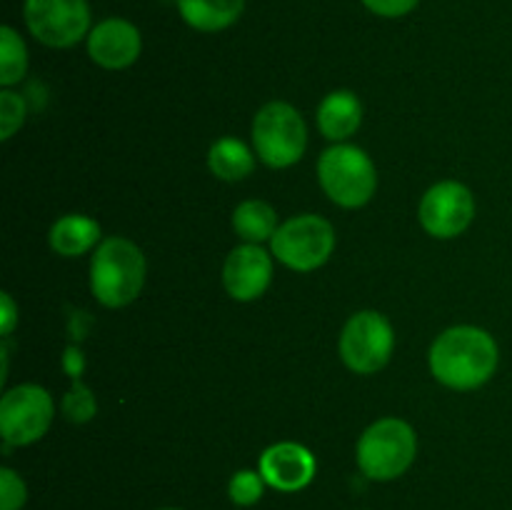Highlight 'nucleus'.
<instances>
[{
	"label": "nucleus",
	"mask_w": 512,
	"mask_h": 510,
	"mask_svg": "<svg viewBox=\"0 0 512 510\" xmlns=\"http://www.w3.org/2000/svg\"><path fill=\"white\" fill-rule=\"evenodd\" d=\"M0 333L10 335L18 325V305L13 303L8 293H0Z\"/></svg>",
	"instance_id": "nucleus-25"
},
{
	"label": "nucleus",
	"mask_w": 512,
	"mask_h": 510,
	"mask_svg": "<svg viewBox=\"0 0 512 510\" xmlns=\"http://www.w3.org/2000/svg\"><path fill=\"white\" fill-rule=\"evenodd\" d=\"M63 368L73 380L80 378V373H83V368H85V358H83V353H80V348H75V345L65 348Z\"/></svg>",
	"instance_id": "nucleus-26"
},
{
	"label": "nucleus",
	"mask_w": 512,
	"mask_h": 510,
	"mask_svg": "<svg viewBox=\"0 0 512 510\" xmlns=\"http://www.w3.org/2000/svg\"><path fill=\"white\" fill-rule=\"evenodd\" d=\"M253 145L265 165L290 168L303 158L308 145L303 115L283 100L263 105L253 120Z\"/></svg>",
	"instance_id": "nucleus-5"
},
{
	"label": "nucleus",
	"mask_w": 512,
	"mask_h": 510,
	"mask_svg": "<svg viewBox=\"0 0 512 510\" xmlns=\"http://www.w3.org/2000/svg\"><path fill=\"white\" fill-rule=\"evenodd\" d=\"M340 358L353 373L373 375L388 365L395 348L390 320L378 310H360L350 315L340 333Z\"/></svg>",
	"instance_id": "nucleus-7"
},
{
	"label": "nucleus",
	"mask_w": 512,
	"mask_h": 510,
	"mask_svg": "<svg viewBox=\"0 0 512 510\" xmlns=\"http://www.w3.org/2000/svg\"><path fill=\"white\" fill-rule=\"evenodd\" d=\"M418 455V435L405 420L380 418L360 435L355 460L365 478L388 480L400 478Z\"/></svg>",
	"instance_id": "nucleus-3"
},
{
	"label": "nucleus",
	"mask_w": 512,
	"mask_h": 510,
	"mask_svg": "<svg viewBox=\"0 0 512 510\" xmlns=\"http://www.w3.org/2000/svg\"><path fill=\"white\" fill-rule=\"evenodd\" d=\"M145 285V255L133 240L103 238L90 260V290L105 308H125Z\"/></svg>",
	"instance_id": "nucleus-2"
},
{
	"label": "nucleus",
	"mask_w": 512,
	"mask_h": 510,
	"mask_svg": "<svg viewBox=\"0 0 512 510\" xmlns=\"http://www.w3.org/2000/svg\"><path fill=\"white\" fill-rule=\"evenodd\" d=\"M363 123V105L353 90H333L318 108V128L328 140H345Z\"/></svg>",
	"instance_id": "nucleus-14"
},
{
	"label": "nucleus",
	"mask_w": 512,
	"mask_h": 510,
	"mask_svg": "<svg viewBox=\"0 0 512 510\" xmlns=\"http://www.w3.org/2000/svg\"><path fill=\"white\" fill-rule=\"evenodd\" d=\"M258 470L273 490L298 493V490L308 488L313 483L318 463H315V455L305 445L285 440V443H275L263 450Z\"/></svg>",
	"instance_id": "nucleus-11"
},
{
	"label": "nucleus",
	"mask_w": 512,
	"mask_h": 510,
	"mask_svg": "<svg viewBox=\"0 0 512 510\" xmlns=\"http://www.w3.org/2000/svg\"><path fill=\"white\" fill-rule=\"evenodd\" d=\"M318 180L325 195L340 208H360L370 203L378 188V173L370 155L348 143L333 145L320 155Z\"/></svg>",
	"instance_id": "nucleus-4"
},
{
	"label": "nucleus",
	"mask_w": 512,
	"mask_h": 510,
	"mask_svg": "<svg viewBox=\"0 0 512 510\" xmlns=\"http://www.w3.org/2000/svg\"><path fill=\"white\" fill-rule=\"evenodd\" d=\"M208 165L210 170H213L215 178L235 183V180H243L253 173L255 155L250 153V148L243 143V140L220 138L210 145Z\"/></svg>",
	"instance_id": "nucleus-17"
},
{
	"label": "nucleus",
	"mask_w": 512,
	"mask_h": 510,
	"mask_svg": "<svg viewBox=\"0 0 512 510\" xmlns=\"http://www.w3.org/2000/svg\"><path fill=\"white\" fill-rule=\"evenodd\" d=\"M265 480L260 470H238L228 483V495L238 508H250L265 493Z\"/></svg>",
	"instance_id": "nucleus-20"
},
{
	"label": "nucleus",
	"mask_w": 512,
	"mask_h": 510,
	"mask_svg": "<svg viewBox=\"0 0 512 510\" xmlns=\"http://www.w3.org/2000/svg\"><path fill=\"white\" fill-rule=\"evenodd\" d=\"M25 500V480L13 468H0V510H23Z\"/></svg>",
	"instance_id": "nucleus-23"
},
{
	"label": "nucleus",
	"mask_w": 512,
	"mask_h": 510,
	"mask_svg": "<svg viewBox=\"0 0 512 510\" xmlns=\"http://www.w3.org/2000/svg\"><path fill=\"white\" fill-rule=\"evenodd\" d=\"M100 235H103V230H100L98 220L88 218V215L70 213L55 220L48 233V240L50 248L58 255H63V258H78V255L88 253V250L98 248L103 243Z\"/></svg>",
	"instance_id": "nucleus-15"
},
{
	"label": "nucleus",
	"mask_w": 512,
	"mask_h": 510,
	"mask_svg": "<svg viewBox=\"0 0 512 510\" xmlns=\"http://www.w3.org/2000/svg\"><path fill=\"white\" fill-rule=\"evenodd\" d=\"M185 23L200 33H220L240 20L245 0H175Z\"/></svg>",
	"instance_id": "nucleus-16"
},
{
	"label": "nucleus",
	"mask_w": 512,
	"mask_h": 510,
	"mask_svg": "<svg viewBox=\"0 0 512 510\" xmlns=\"http://www.w3.org/2000/svg\"><path fill=\"white\" fill-rule=\"evenodd\" d=\"M360 3L380 18H403L418 8L420 0H360Z\"/></svg>",
	"instance_id": "nucleus-24"
},
{
	"label": "nucleus",
	"mask_w": 512,
	"mask_h": 510,
	"mask_svg": "<svg viewBox=\"0 0 512 510\" xmlns=\"http://www.w3.org/2000/svg\"><path fill=\"white\" fill-rule=\"evenodd\" d=\"M273 255L298 273H310L328 263L335 248V230L325 218L313 213L295 215L275 230Z\"/></svg>",
	"instance_id": "nucleus-6"
},
{
	"label": "nucleus",
	"mask_w": 512,
	"mask_h": 510,
	"mask_svg": "<svg viewBox=\"0 0 512 510\" xmlns=\"http://www.w3.org/2000/svg\"><path fill=\"white\" fill-rule=\"evenodd\" d=\"M233 228L245 243L260 245L263 240H273L278 225V213L265 200H245L233 210Z\"/></svg>",
	"instance_id": "nucleus-18"
},
{
	"label": "nucleus",
	"mask_w": 512,
	"mask_h": 510,
	"mask_svg": "<svg viewBox=\"0 0 512 510\" xmlns=\"http://www.w3.org/2000/svg\"><path fill=\"white\" fill-rule=\"evenodd\" d=\"M500 363L493 335L475 325H455L440 333L430 348V373L453 390H475L488 383Z\"/></svg>",
	"instance_id": "nucleus-1"
},
{
	"label": "nucleus",
	"mask_w": 512,
	"mask_h": 510,
	"mask_svg": "<svg viewBox=\"0 0 512 510\" xmlns=\"http://www.w3.org/2000/svg\"><path fill=\"white\" fill-rule=\"evenodd\" d=\"M420 225L428 230V235L440 240L458 238L468 230L475 218V198L468 185L458 180H443L435 183L423 195L418 208Z\"/></svg>",
	"instance_id": "nucleus-10"
},
{
	"label": "nucleus",
	"mask_w": 512,
	"mask_h": 510,
	"mask_svg": "<svg viewBox=\"0 0 512 510\" xmlns=\"http://www.w3.org/2000/svg\"><path fill=\"white\" fill-rule=\"evenodd\" d=\"M23 18L30 35L48 48H73L88 38V0H25Z\"/></svg>",
	"instance_id": "nucleus-8"
},
{
	"label": "nucleus",
	"mask_w": 512,
	"mask_h": 510,
	"mask_svg": "<svg viewBox=\"0 0 512 510\" xmlns=\"http://www.w3.org/2000/svg\"><path fill=\"white\" fill-rule=\"evenodd\" d=\"M25 120V100L18 93L5 88L0 93V138L10 140L15 130L23 125Z\"/></svg>",
	"instance_id": "nucleus-22"
},
{
	"label": "nucleus",
	"mask_w": 512,
	"mask_h": 510,
	"mask_svg": "<svg viewBox=\"0 0 512 510\" xmlns=\"http://www.w3.org/2000/svg\"><path fill=\"white\" fill-rule=\"evenodd\" d=\"M273 280V260L263 245L245 243L230 250L223 265V288L240 303L258 300Z\"/></svg>",
	"instance_id": "nucleus-12"
},
{
	"label": "nucleus",
	"mask_w": 512,
	"mask_h": 510,
	"mask_svg": "<svg viewBox=\"0 0 512 510\" xmlns=\"http://www.w3.org/2000/svg\"><path fill=\"white\" fill-rule=\"evenodd\" d=\"M98 410V403H95V395L88 385L80 383V378L73 380V388L63 398V415L70 420V423H88L90 418Z\"/></svg>",
	"instance_id": "nucleus-21"
},
{
	"label": "nucleus",
	"mask_w": 512,
	"mask_h": 510,
	"mask_svg": "<svg viewBox=\"0 0 512 510\" xmlns=\"http://www.w3.org/2000/svg\"><path fill=\"white\" fill-rule=\"evenodd\" d=\"M160 510H180V508H160Z\"/></svg>",
	"instance_id": "nucleus-27"
},
{
	"label": "nucleus",
	"mask_w": 512,
	"mask_h": 510,
	"mask_svg": "<svg viewBox=\"0 0 512 510\" xmlns=\"http://www.w3.org/2000/svg\"><path fill=\"white\" fill-rule=\"evenodd\" d=\"M25 73H28V48L18 30L3 25L0 28V85L10 88V85L20 83Z\"/></svg>",
	"instance_id": "nucleus-19"
},
{
	"label": "nucleus",
	"mask_w": 512,
	"mask_h": 510,
	"mask_svg": "<svg viewBox=\"0 0 512 510\" xmlns=\"http://www.w3.org/2000/svg\"><path fill=\"white\" fill-rule=\"evenodd\" d=\"M143 35L130 20L105 18L88 33V55L105 70L130 68L140 58Z\"/></svg>",
	"instance_id": "nucleus-13"
},
{
	"label": "nucleus",
	"mask_w": 512,
	"mask_h": 510,
	"mask_svg": "<svg viewBox=\"0 0 512 510\" xmlns=\"http://www.w3.org/2000/svg\"><path fill=\"white\" fill-rule=\"evenodd\" d=\"M53 415L48 390L35 383L15 385L0 400V435L5 445H30L48 433Z\"/></svg>",
	"instance_id": "nucleus-9"
}]
</instances>
